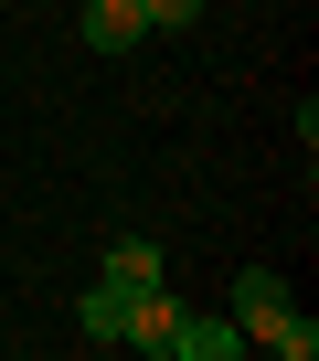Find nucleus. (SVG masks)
<instances>
[{
    "instance_id": "nucleus-1",
    "label": "nucleus",
    "mask_w": 319,
    "mask_h": 361,
    "mask_svg": "<svg viewBox=\"0 0 319 361\" xmlns=\"http://www.w3.org/2000/svg\"><path fill=\"white\" fill-rule=\"evenodd\" d=\"M171 329H181V298H171V276H160V287H128V298H117V340H128V350L171 361Z\"/></svg>"
},
{
    "instance_id": "nucleus-4",
    "label": "nucleus",
    "mask_w": 319,
    "mask_h": 361,
    "mask_svg": "<svg viewBox=\"0 0 319 361\" xmlns=\"http://www.w3.org/2000/svg\"><path fill=\"white\" fill-rule=\"evenodd\" d=\"M234 350H245V329H234V319H192V308H181L171 361H234Z\"/></svg>"
},
{
    "instance_id": "nucleus-5",
    "label": "nucleus",
    "mask_w": 319,
    "mask_h": 361,
    "mask_svg": "<svg viewBox=\"0 0 319 361\" xmlns=\"http://www.w3.org/2000/svg\"><path fill=\"white\" fill-rule=\"evenodd\" d=\"M96 287H117V298H128V287H160V245H138V234L107 245V276H96Z\"/></svg>"
},
{
    "instance_id": "nucleus-2",
    "label": "nucleus",
    "mask_w": 319,
    "mask_h": 361,
    "mask_svg": "<svg viewBox=\"0 0 319 361\" xmlns=\"http://www.w3.org/2000/svg\"><path fill=\"white\" fill-rule=\"evenodd\" d=\"M277 308H298V298H287V276H277V266H245V276H234V287H224V319H234V329H245V340H255V329H266V319H277Z\"/></svg>"
},
{
    "instance_id": "nucleus-7",
    "label": "nucleus",
    "mask_w": 319,
    "mask_h": 361,
    "mask_svg": "<svg viewBox=\"0 0 319 361\" xmlns=\"http://www.w3.org/2000/svg\"><path fill=\"white\" fill-rule=\"evenodd\" d=\"M138 22H149V32H192V22H203V0H138Z\"/></svg>"
},
{
    "instance_id": "nucleus-8",
    "label": "nucleus",
    "mask_w": 319,
    "mask_h": 361,
    "mask_svg": "<svg viewBox=\"0 0 319 361\" xmlns=\"http://www.w3.org/2000/svg\"><path fill=\"white\" fill-rule=\"evenodd\" d=\"M0 11H11V0H0Z\"/></svg>"
},
{
    "instance_id": "nucleus-3",
    "label": "nucleus",
    "mask_w": 319,
    "mask_h": 361,
    "mask_svg": "<svg viewBox=\"0 0 319 361\" xmlns=\"http://www.w3.org/2000/svg\"><path fill=\"white\" fill-rule=\"evenodd\" d=\"M75 32H85V54H138V43H149L138 0H85V22H75Z\"/></svg>"
},
{
    "instance_id": "nucleus-6",
    "label": "nucleus",
    "mask_w": 319,
    "mask_h": 361,
    "mask_svg": "<svg viewBox=\"0 0 319 361\" xmlns=\"http://www.w3.org/2000/svg\"><path fill=\"white\" fill-rule=\"evenodd\" d=\"M75 329H85V340H107V350H117V287H85V298H75Z\"/></svg>"
}]
</instances>
